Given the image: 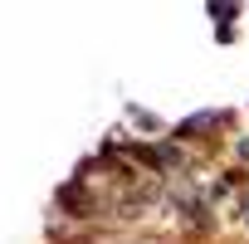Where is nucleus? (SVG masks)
Returning <instances> with one entry per match:
<instances>
[{
  "mask_svg": "<svg viewBox=\"0 0 249 244\" xmlns=\"http://www.w3.org/2000/svg\"><path fill=\"white\" fill-rule=\"evenodd\" d=\"M230 122H234V112L230 107H205V112H191L186 122H176V127H171V137L176 142H210V137H220L225 127H230Z\"/></svg>",
  "mask_w": 249,
  "mask_h": 244,
  "instance_id": "obj_1",
  "label": "nucleus"
},
{
  "mask_svg": "<svg viewBox=\"0 0 249 244\" xmlns=\"http://www.w3.org/2000/svg\"><path fill=\"white\" fill-rule=\"evenodd\" d=\"M127 117L137 122V132H147V137H157V142H161V137H171V127H166L157 112H147V107H127Z\"/></svg>",
  "mask_w": 249,
  "mask_h": 244,
  "instance_id": "obj_2",
  "label": "nucleus"
},
{
  "mask_svg": "<svg viewBox=\"0 0 249 244\" xmlns=\"http://www.w3.org/2000/svg\"><path fill=\"white\" fill-rule=\"evenodd\" d=\"M230 157H234V161H239V166L249 171V132H244V137H234V147H230Z\"/></svg>",
  "mask_w": 249,
  "mask_h": 244,
  "instance_id": "obj_3",
  "label": "nucleus"
}]
</instances>
